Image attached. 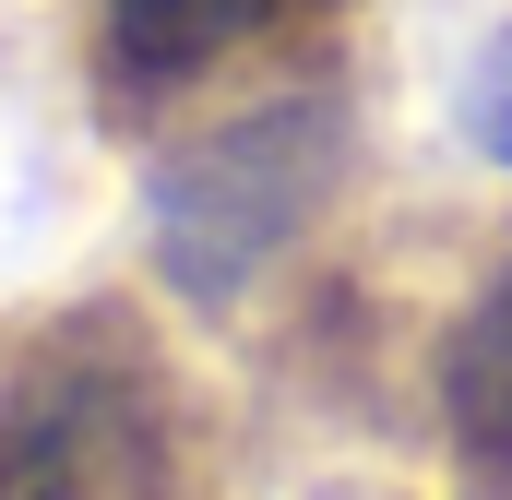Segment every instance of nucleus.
Listing matches in <instances>:
<instances>
[{
	"mask_svg": "<svg viewBox=\"0 0 512 500\" xmlns=\"http://www.w3.org/2000/svg\"><path fill=\"white\" fill-rule=\"evenodd\" d=\"M334 143H346V120L322 96H286V108H251V120L203 131L191 155H167L155 167V262H167V286H191V298L251 286L310 227V203L334 191Z\"/></svg>",
	"mask_w": 512,
	"mask_h": 500,
	"instance_id": "nucleus-1",
	"label": "nucleus"
},
{
	"mask_svg": "<svg viewBox=\"0 0 512 500\" xmlns=\"http://www.w3.org/2000/svg\"><path fill=\"white\" fill-rule=\"evenodd\" d=\"M441 405H453V441L512 477V262L489 274V298L453 322V358H441Z\"/></svg>",
	"mask_w": 512,
	"mask_h": 500,
	"instance_id": "nucleus-2",
	"label": "nucleus"
},
{
	"mask_svg": "<svg viewBox=\"0 0 512 500\" xmlns=\"http://www.w3.org/2000/svg\"><path fill=\"white\" fill-rule=\"evenodd\" d=\"M274 0H108V36H120L131 72H191L215 48H239Z\"/></svg>",
	"mask_w": 512,
	"mask_h": 500,
	"instance_id": "nucleus-3",
	"label": "nucleus"
},
{
	"mask_svg": "<svg viewBox=\"0 0 512 500\" xmlns=\"http://www.w3.org/2000/svg\"><path fill=\"white\" fill-rule=\"evenodd\" d=\"M465 143L489 155V167H512V24L501 36H477V60H465Z\"/></svg>",
	"mask_w": 512,
	"mask_h": 500,
	"instance_id": "nucleus-4",
	"label": "nucleus"
}]
</instances>
